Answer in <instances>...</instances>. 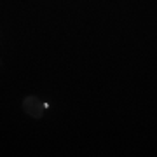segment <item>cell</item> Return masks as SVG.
Wrapping results in <instances>:
<instances>
[{
	"label": "cell",
	"mask_w": 157,
	"mask_h": 157,
	"mask_svg": "<svg viewBox=\"0 0 157 157\" xmlns=\"http://www.w3.org/2000/svg\"><path fill=\"white\" fill-rule=\"evenodd\" d=\"M44 103L37 96H26L23 100V112L30 115L32 119H42L44 115Z\"/></svg>",
	"instance_id": "obj_1"
}]
</instances>
